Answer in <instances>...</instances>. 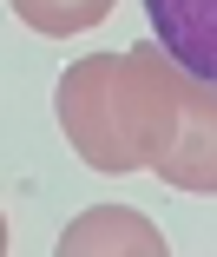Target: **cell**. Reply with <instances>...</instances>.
Instances as JSON below:
<instances>
[{"label":"cell","mask_w":217,"mask_h":257,"mask_svg":"<svg viewBox=\"0 0 217 257\" xmlns=\"http://www.w3.org/2000/svg\"><path fill=\"white\" fill-rule=\"evenodd\" d=\"M184 66L158 40H132L125 53H86L60 73V125L92 172H151L165 159L184 106Z\"/></svg>","instance_id":"6da1fadb"},{"label":"cell","mask_w":217,"mask_h":257,"mask_svg":"<svg viewBox=\"0 0 217 257\" xmlns=\"http://www.w3.org/2000/svg\"><path fill=\"white\" fill-rule=\"evenodd\" d=\"M145 20L184 73L217 79V0H145Z\"/></svg>","instance_id":"277c9868"},{"label":"cell","mask_w":217,"mask_h":257,"mask_svg":"<svg viewBox=\"0 0 217 257\" xmlns=\"http://www.w3.org/2000/svg\"><path fill=\"white\" fill-rule=\"evenodd\" d=\"M151 172L178 191H217V79H197V73L184 79L178 132Z\"/></svg>","instance_id":"7a4b0ae2"},{"label":"cell","mask_w":217,"mask_h":257,"mask_svg":"<svg viewBox=\"0 0 217 257\" xmlns=\"http://www.w3.org/2000/svg\"><path fill=\"white\" fill-rule=\"evenodd\" d=\"M66 257H99V250H119V257H165V231H158L145 211H132V204H92V211H79L60 237Z\"/></svg>","instance_id":"3957f363"},{"label":"cell","mask_w":217,"mask_h":257,"mask_svg":"<svg viewBox=\"0 0 217 257\" xmlns=\"http://www.w3.org/2000/svg\"><path fill=\"white\" fill-rule=\"evenodd\" d=\"M112 7H119V0H14V14H20L33 33H53V40L99 27V20L112 14Z\"/></svg>","instance_id":"5b68a950"}]
</instances>
